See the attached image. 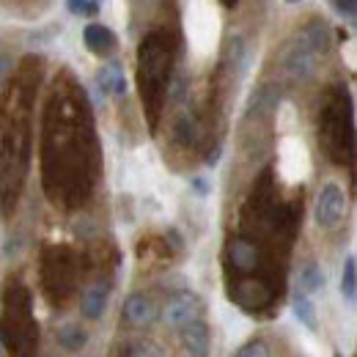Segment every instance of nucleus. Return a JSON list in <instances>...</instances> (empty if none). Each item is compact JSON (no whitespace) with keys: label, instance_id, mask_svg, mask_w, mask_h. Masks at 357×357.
Masks as SVG:
<instances>
[{"label":"nucleus","instance_id":"nucleus-1","mask_svg":"<svg viewBox=\"0 0 357 357\" xmlns=\"http://www.w3.org/2000/svg\"><path fill=\"white\" fill-rule=\"evenodd\" d=\"M102 168L99 137L86 89L61 72L42 116V184L52 206L80 209L96 190Z\"/></svg>","mask_w":357,"mask_h":357},{"label":"nucleus","instance_id":"nucleus-2","mask_svg":"<svg viewBox=\"0 0 357 357\" xmlns=\"http://www.w3.org/2000/svg\"><path fill=\"white\" fill-rule=\"evenodd\" d=\"M45 75V61L28 55L20 61L14 80L0 96V204L6 212L17 206L31 168L33 105Z\"/></svg>","mask_w":357,"mask_h":357},{"label":"nucleus","instance_id":"nucleus-3","mask_svg":"<svg viewBox=\"0 0 357 357\" xmlns=\"http://www.w3.org/2000/svg\"><path fill=\"white\" fill-rule=\"evenodd\" d=\"M174 66H176V36L168 28L151 31L140 39L135 75H137V91H140L143 113L151 132H157L160 127V116L174 83Z\"/></svg>","mask_w":357,"mask_h":357},{"label":"nucleus","instance_id":"nucleus-4","mask_svg":"<svg viewBox=\"0 0 357 357\" xmlns=\"http://www.w3.org/2000/svg\"><path fill=\"white\" fill-rule=\"evenodd\" d=\"M319 143L330 162L355 165V105L347 86H330L319 105Z\"/></svg>","mask_w":357,"mask_h":357},{"label":"nucleus","instance_id":"nucleus-5","mask_svg":"<svg viewBox=\"0 0 357 357\" xmlns=\"http://www.w3.org/2000/svg\"><path fill=\"white\" fill-rule=\"evenodd\" d=\"M0 344L11 357H36L39 321L33 316V300L22 280H8L3 291L0 313Z\"/></svg>","mask_w":357,"mask_h":357},{"label":"nucleus","instance_id":"nucleus-6","mask_svg":"<svg viewBox=\"0 0 357 357\" xmlns=\"http://www.w3.org/2000/svg\"><path fill=\"white\" fill-rule=\"evenodd\" d=\"M330 47H333V28L321 17H313L300 28V33H294L280 50L278 66L289 80L303 83V80L313 77L319 61L330 52Z\"/></svg>","mask_w":357,"mask_h":357},{"label":"nucleus","instance_id":"nucleus-7","mask_svg":"<svg viewBox=\"0 0 357 357\" xmlns=\"http://www.w3.org/2000/svg\"><path fill=\"white\" fill-rule=\"evenodd\" d=\"M80 283L77 253L66 245H50L42 253V289L52 305H63Z\"/></svg>","mask_w":357,"mask_h":357},{"label":"nucleus","instance_id":"nucleus-8","mask_svg":"<svg viewBox=\"0 0 357 357\" xmlns=\"http://www.w3.org/2000/svg\"><path fill=\"white\" fill-rule=\"evenodd\" d=\"M347 209H349V201H347L344 187H338L335 181H327V184L319 190V195H316L313 220H316L319 228H324V231H335L338 225L344 223Z\"/></svg>","mask_w":357,"mask_h":357},{"label":"nucleus","instance_id":"nucleus-9","mask_svg":"<svg viewBox=\"0 0 357 357\" xmlns=\"http://www.w3.org/2000/svg\"><path fill=\"white\" fill-rule=\"evenodd\" d=\"M201 300L192 294V291H178L174 294L171 300H168V305H165V321L171 324V327H176L181 330L184 324H190V321H195V319H201Z\"/></svg>","mask_w":357,"mask_h":357},{"label":"nucleus","instance_id":"nucleus-10","mask_svg":"<svg viewBox=\"0 0 357 357\" xmlns=\"http://www.w3.org/2000/svg\"><path fill=\"white\" fill-rule=\"evenodd\" d=\"M83 42H86V47H89V52L99 55V58H107V55H113V52L119 50V36H116L107 25H102V22H91V25H86V31H83Z\"/></svg>","mask_w":357,"mask_h":357},{"label":"nucleus","instance_id":"nucleus-11","mask_svg":"<svg viewBox=\"0 0 357 357\" xmlns=\"http://www.w3.org/2000/svg\"><path fill=\"white\" fill-rule=\"evenodd\" d=\"M124 319L135 324V327H149L154 319H157V305L149 294H140L135 291L124 300Z\"/></svg>","mask_w":357,"mask_h":357},{"label":"nucleus","instance_id":"nucleus-12","mask_svg":"<svg viewBox=\"0 0 357 357\" xmlns=\"http://www.w3.org/2000/svg\"><path fill=\"white\" fill-rule=\"evenodd\" d=\"M280 105V89L275 83H264L253 91L250 105H248V119H269Z\"/></svg>","mask_w":357,"mask_h":357},{"label":"nucleus","instance_id":"nucleus-13","mask_svg":"<svg viewBox=\"0 0 357 357\" xmlns=\"http://www.w3.org/2000/svg\"><path fill=\"white\" fill-rule=\"evenodd\" d=\"M181 341H184V349H187V355L190 357L209 355V344H212V338H209V327H206V321L195 319V321L184 324V327H181Z\"/></svg>","mask_w":357,"mask_h":357},{"label":"nucleus","instance_id":"nucleus-14","mask_svg":"<svg viewBox=\"0 0 357 357\" xmlns=\"http://www.w3.org/2000/svg\"><path fill=\"white\" fill-rule=\"evenodd\" d=\"M96 86L105 96H124L127 93V77L119 63H105L96 72Z\"/></svg>","mask_w":357,"mask_h":357},{"label":"nucleus","instance_id":"nucleus-15","mask_svg":"<svg viewBox=\"0 0 357 357\" xmlns=\"http://www.w3.org/2000/svg\"><path fill=\"white\" fill-rule=\"evenodd\" d=\"M107 297H110V286L107 283H96V286H91L89 291L83 294V316L86 319H99L105 308H107Z\"/></svg>","mask_w":357,"mask_h":357},{"label":"nucleus","instance_id":"nucleus-16","mask_svg":"<svg viewBox=\"0 0 357 357\" xmlns=\"http://www.w3.org/2000/svg\"><path fill=\"white\" fill-rule=\"evenodd\" d=\"M89 341V333L80 327V324H63L58 330V344L66 349V352H80Z\"/></svg>","mask_w":357,"mask_h":357},{"label":"nucleus","instance_id":"nucleus-17","mask_svg":"<svg viewBox=\"0 0 357 357\" xmlns=\"http://www.w3.org/2000/svg\"><path fill=\"white\" fill-rule=\"evenodd\" d=\"M324 283H327V278H324V272H321V267L316 261H308L305 267L300 269V291L316 294V291L324 289Z\"/></svg>","mask_w":357,"mask_h":357},{"label":"nucleus","instance_id":"nucleus-18","mask_svg":"<svg viewBox=\"0 0 357 357\" xmlns=\"http://www.w3.org/2000/svg\"><path fill=\"white\" fill-rule=\"evenodd\" d=\"M291 311L300 319V324H305L308 330H316V308H313V303H311V294L297 291L294 300H291Z\"/></svg>","mask_w":357,"mask_h":357},{"label":"nucleus","instance_id":"nucleus-19","mask_svg":"<svg viewBox=\"0 0 357 357\" xmlns=\"http://www.w3.org/2000/svg\"><path fill=\"white\" fill-rule=\"evenodd\" d=\"M341 294L347 303H355L357 297V261L355 256H349L344 261V272H341Z\"/></svg>","mask_w":357,"mask_h":357},{"label":"nucleus","instance_id":"nucleus-20","mask_svg":"<svg viewBox=\"0 0 357 357\" xmlns=\"http://www.w3.org/2000/svg\"><path fill=\"white\" fill-rule=\"evenodd\" d=\"M66 8H69V14H77V17L99 14V3L96 0H66Z\"/></svg>","mask_w":357,"mask_h":357},{"label":"nucleus","instance_id":"nucleus-21","mask_svg":"<svg viewBox=\"0 0 357 357\" xmlns=\"http://www.w3.org/2000/svg\"><path fill=\"white\" fill-rule=\"evenodd\" d=\"M330 6L335 8V14H341V17H347V20H355L357 0H330Z\"/></svg>","mask_w":357,"mask_h":357},{"label":"nucleus","instance_id":"nucleus-22","mask_svg":"<svg viewBox=\"0 0 357 357\" xmlns=\"http://www.w3.org/2000/svg\"><path fill=\"white\" fill-rule=\"evenodd\" d=\"M234 357H267V347H264V341H250Z\"/></svg>","mask_w":357,"mask_h":357},{"label":"nucleus","instance_id":"nucleus-23","mask_svg":"<svg viewBox=\"0 0 357 357\" xmlns=\"http://www.w3.org/2000/svg\"><path fill=\"white\" fill-rule=\"evenodd\" d=\"M8 72H11V58L0 52V89H3V83H6V77H8Z\"/></svg>","mask_w":357,"mask_h":357},{"label":"nucleus","instance_id":"nucleus-24","mask_svg":"<svg viewBox=\"0 0 357 357\" xmlns=\"http://www.w3.org/2000/svg\"><path fill=\"white\" fill-rule=\"evenodd\" d=\"M192 187L198 190V195H209V184H206V178H192Z\"/></svg>","mask_w":357,"mask_h":357},{"label":"nucleus","instance_id":"nucleus-25","mask_svg":"<svg viewBox=\"0 0 357 357\" xmlns=\"http://www.w3.org/2000/svg\"><path fill=\"white\" fill-rule=\"evenodd\" d=\"M220 3H223L225 8H234V6H236V3H239V0H220Z\"/></svg>","mask_w":357,"mask_h":357},{"label":"nucleus","instance_id":"nucleus-26","mask_svg":"<svg viewBox=\"0 0 357 357\" xmlns=\"http://www.w3.org/2000/svg\"><path fill=\"white\" fill-rule=\"evenodd\" d=\"M286 3H289V6H297V3H303V0H286Z\"/></svg>","mask_w":357,"mask_h":357},{"label":"nucleus","instance_id":"nucleus-27","mask_svg":"<svg viewBox=\"0 0 357 357\" xmlns=\"http://www.w3.org/2000/svg\"><path fill=\"white\" fill-rule=\"evenodd\" d=\"M333 357H344V355H341V352H335V355H333Z\"/></svg>","mask_w":357,"mask_h":357},{"label":"nucleus","instance_id":"nucleus-28","mask_svg":"<svg viewBox=\"0 0 357 357\" xmlns=\"http://www.w3.org/2000/svg\"><path fill=\"white\" fill-rule=\"evenodd\" d=\"M140 3H154V0H140Z\"/></svg>","mask_w":357,"mask_h":357},{"label":"nucleus","instance_id":"nucleus-29","mask_svg":"<svg viewBox=\"0 0 357 357\" xmlns=\"http://www.w3.org/2000/svg\"><path fill=\"white\" fill-rule=\"evenodd\" d=\"M96 3H99V0H96Z\"/></svg>","mask_w":357,"mask_h":357}]
</instances>
